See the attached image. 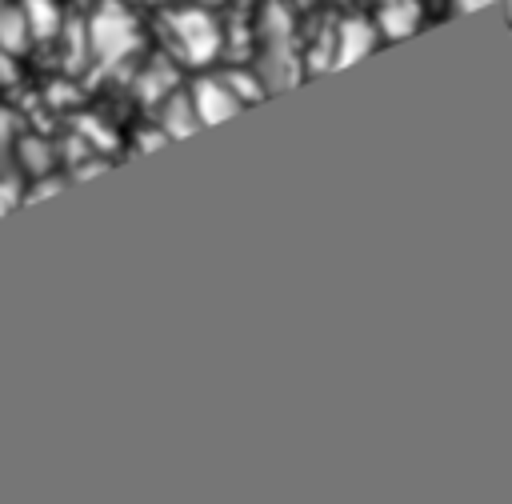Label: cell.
<instances>
[{
	"mask_svg": "<svg viewBox=\"0 0 512 504\" xmlns=\"http://www.w3.org/2000/svg\"><path fill=\"white\" fill-rule=\"evenodd\" d=\"M260 40H264V88H288L300 80V64L292 52V12L284 0H268L260 8Z\"/></svg>",
	"mask_w": 512,
	"mask_h": 504,
	"instance_id": "1",
	"label": "cell"
},
{
	"mask_svg": "<svg viewBox=\"0 0 512 504\" xmlns=\"http://www.w3.org/2000/svg\"><path fill=\"white\" fill-rule=\"evenodd\" d=\"M164 28H168L172 48H176L188 64H208V60L220 52V28H216V20H212L208 12H200V8H180V12H172V16L164 20Z\"/></svg>",
	"mask_w": 512,
	"mask_h": 504,
	"instance_id": "2",
	"label": "cell"
},
{
	"mask_svg": "<svg viewBox=\"0 0 512 504\" xmlns=\"http://www.w3.org/2000/svg\"><path fill=\"white\" fill-rule=\"evenodd\" d=\"M188 96H192V104H196L200 124H220V120L236 116L240 104H244V100L232 92V84H228L224 76H200Z\"/></svg>",
	"mask_w": 512,
	"mask_h": 504,
	"instance_id": "3",
	"label": "cell"
},
{
	"mask_svg": "<svg viewBox=\"0 0 512 504\" xmlns=\"http://www.w3.org/2000/svg\"><path fill=\"white\" fill-rule=\"evenodd\" d=\"M372 48H376V24H368V20H360V16L336 24V56H332L336 68L356 64V60H360L364 52H372Z\"/></svg>",
	"mask_w": 512,
	"mask_h": 504,
	"instance_id": "4",
	"label": "cell"
},
{
	"mask_svg": "<svg viewBox=\"0 0 512 504\" xmlns=\"http://www.w3.org/2000/svg\"><path fill=\"white\" fill-rule=\"evenodd\" d=\"M132 20L124 16V12H116V8H104L96 20H92V44L104 52V48H112V56H120L124 48H132Z\"/></svg>",
	"mask_w": 512,
	"mask_h": 504,
	"instance_id": "5",
	"label": "cell"
},
{
	"mask_svg": "<svg viewBox=\"0 0 512 504\" xmlns=\"http://www.w3.org/2000/svg\"><path fill=\"white\" fill-rule=\"evenodd\" d=\"M376 28H380L388 40L412 36V32L420 28V0H384L380 12H376Z\"/></svg>",
	"mask_w": 512,
	"mask_h": 504,
	"instance_id": "6",
	"label": "cell"
},
{
	"mask_svg": "<svg viewBox=\"0 0 512 504\" xmlns=\"http://www.w3.org/2000/svg\"><path fill=\"white\" fill-rule=\"evenodd\" d=\"M160 124H164L168 136H188V132H196V128H200V116H196L192 96H176V92H172L168 104H164Z\"/></svg>",
	"mask_w": 512,
	"mask_h": 504,
	"instance_id": "7",
	"label": "cell"
},
{
	"mask_svg": "<svg viewBox=\"0 0 512 504\" xmlns=\"http://www.w3.org/2000/svg\"><path fill=\"white\" fill-rule=\"evenodd\" d=\"M28 36H32V32H28V16H24V8L0 0V48L16 52V48L28 44Z\"/></svg>",
	"mask_w": 512,
	"mask_h": 504,
	"instance_id": "8",
	"label": "cell"
},
{
	"mask_svg": "<svg viewBox=\"0 0 512 504\" xmlns=\"http://www.w3.org/2000/svg\"><path fill=\"white\" fill-rule=\"evenodd\" d=\"M24 16H28V32L40 36V40L60 32V8L52 0H28L24 4Z\"/></svg>",
	"mask_w": 512,
	"mask_h": 504,
	"instance_id": "9",
	"label": "cell"
},
{
	"mask_svg": "<svg viewBox=\"0 0 512 504\" xmlns=\"http://www.w3.org/2000/svg\"><path fill=\"white\" fill-rule=\"evenodd\" d=\"M16 152H20V164H24L28 172H48V164H52V148H48L44 140H36V136L20 140Z\"/></svg>",
	"mask_w": 512,
	"mask_h": 504,
	"instance_id": "10",
	"label": "cell"
},
{
	"mask_svg": "<svg viewBox=\"0 0 512 504\" xmlns=\"http://www.w3.org/2000/svg\"><path fill=\"white\" fill-rule=\"evenodd\" d=\"M228 84H232V92L240 96V100H260L268 88H264V80H256V76H240V72H228L224 76Z\"/></svg>",
	"mask_w": 512,
	"mask_h": 504,
	"instance_id": "11",
	"label": "cell"
},
{
	"mask_svg": "<svg viewBox=\"0 0 512 504\" xmlns=\"http://www.w3.org/2000/svg\"><path fill=\"white\" fill-rule=\"evenodd\" d=\"M12 116L8 112H0V160H4V152H8V140H12Z\"/></svg>",
	"mask_w": 512,
	"mask_h": 504,
	"instance_id": "12",
	"label": "cell"
},
{
	"mask_svg": "<svg viewBox=\"0 0 512 504\" xmlns=\"http://www.w3.org/2000/svg\"><path fill=\"white\" fill-rule=\"evenodd\" d=\"M488 4H500V0H452L456 12H480V8H488Z\"/></svg>",
	"mask_w": 512,
	"mask_h": 504,
	"instance_id": "13",
	"label": "cell"
},
{
	"mask_svg": "<svg viewBox=\"0 0 512 504\" xmlns=\"http://www.w3.org/2000/svg\"><path fill=\"white\" fill-rule=\"evenodd\" d=\"M292 4H296V8H312L316 0H292Z\"/></svg>",
	"mask_w": 512,
	"mask_h": 504,
	"instance_id": "14",
	"label": "cell"
},
{
	"mask_svg": "<svg viewBox=\"0 0 512 504\" xmlns=\"http://www.w3.org/2000/svg\"><path fill=\"white\" fill-rule=\"evenodd\" d=\"M380 4H384V0H380Z\"/></svg>",
	"mask_w": 512,
	"mask_h": 504,
	"instance_id": "15",
	"label": "cell"
}]
</instances>
